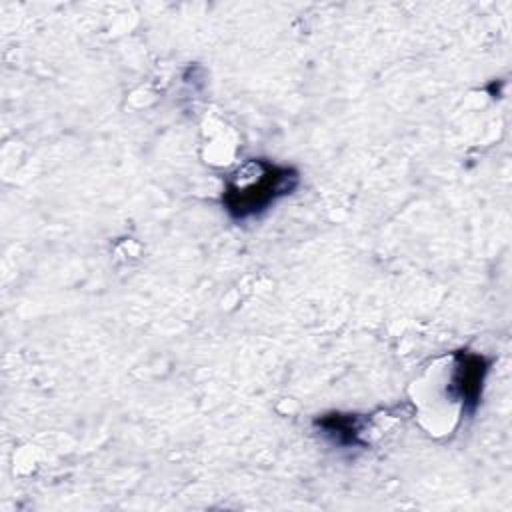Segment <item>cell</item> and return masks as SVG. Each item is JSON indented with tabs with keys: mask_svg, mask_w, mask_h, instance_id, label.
Wrapping results in <instances>:
<instances>
[{
	"mask_svg": "<svg viewBox=\"0 0 512 512\" xmlns=\"http://www.w3.org/2000/svg\"><path fill=\"white\" fill-rule=\"evenodd\" d=\"M298 184L300 172L294 166L250 158L226 176L222 206L236 222L258 218L278 200L290 196Z\"/></svg>",
	"mask_w": 512,
	"mask_h": 512,
	"instance_id": "6da1fadb",
	"label": "cell"
},
{
	"mask_svg": "<svg viewBox=\"0 0 512 512\" xmlns=\"http://www.w3.org/2000/svg\"><path fill=\"white\" fill-rule=\"evenodd\" d=\"M314 426L332 442L338 446H362V432L366 426V418L360 414L350 412H330L322 414L314 420Z\"/></svg>",
	"mask_w": 512,
	"mask_h": 512,
	"instance_id": "3957f363",
	"label": "cell"
},
{
	"mask_svg": "<svg viewBox=\"0 0 512 512\" xmlns=\"http://www.w3.org/2000/svg\"><path fill=\"white\" fill-rule=\"evenodd\" d=\"M492 358L472 350L454 352V368L450 378V396L460 400L462 414L472 416L480 404Z\"/></svg>",
	"mask_w": 512,
	"mask_h": 512,
	"instance_id": "7a4b0ae2",
	"label": "cell"
}]
</instances>
